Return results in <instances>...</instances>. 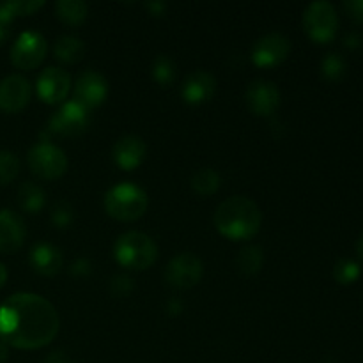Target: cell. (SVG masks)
Instances as JSON below:
<instances>
[{"instance_id":"cell-1","label":"cell","mask_w":363,"mask_h":363,"mask_svg":"<svg viewBox=\"0 0 363 363\" xmlns=\"http://www.w3.org/2000/svg\"><path fill=\"white\" fill-rule=\"evenodd\" d=\"M59 315L45 298L16 293L0 305V340L16 350H39L59 333Z\"/></svg>"},{"instance_id":"cell-2","label":"cell","mask_w":363,"mask_h":363,"mask_svg":"<svg viewBox=\"0 0 363 363\" xmlns=\"http://www.w3.org/2000/svg\"><path fill=\"white\" fill-rule=\"evenodd\" d=\"M262 223L261 209L252 199L238 195L223 201L215 211V227L233 241L252 240Z\"/></svg>"},{"instance_id":"cell-3","label":"cell","mask_w":363,"mask_h":363,"mask_svg":"<svg viewBox=\"0 0 363 363\" xmlns=\"http://www.w3.org/2000/svg\"><path fill=\"white\" fill-rule=\"evenodd\" d=\"M113 255L123 268L144 272L149 266L155 264L158 257V248L147 234L131 230L117 238L113 245Z\"/></svg>"},{"instance_id":"cell-4","label":"cell","mask_w":363,"mask_h":363,"mask_svg":"<svg viewBox=\"0 0 363 363\" xmlns=\"http://www.w3.org/2000/svg\"><path fill=\"white\" fill-rule=\"evenodd\" d=\"M147 209V195L133 183H119L105 194V211L119 222H135Z\"/></svg>"},{"instance_id":"cell-5","label":"cell","mask_w":363,"mask_h":363,"mask_svg":"<svg viewBox=\"0 0 363 363\" xmlns=\"http://www.w3.org/2000/svg\"><path fill=\"white\" fill-rule=\"evenodd\" d=\"M303 28L315 43H330L339 30V14L335 7L325 0L312 2L303 13Z\"/></svg>"},{"instance_id":"cell-6","label":"cell","mask_w":363,"mask_h":363,"mask_svg":"<svg viewBox=\"0 0 363 363\" xmlns=\"http://www.w3.org/2000/svg\"><path fill=\"white\" fill-rule=\"evenodd\" d=\"M28 167L32 174L41 179H57L67 169V158L57 145L39 142L28 151Z\"/></svg>"},{"instance_id":"cell-7","label":"cell","mask_w":363,"mask_h":363,"mask_svg":"<svg viewBox=\"0 0 363 363\" xmlns=\"http://www.w3.org/2000/svg\"><path fill=\"white\" fill-rule=\"evenodd\" d=\"M48 45L39 32H21L11 46V62L21 71L35 69L45 60Z\"/></svg>"},{"instance_id":"cell-8","label":"cell","mask_w":363,"mask_h":363,"mask_svg":"<svg viewBox=\"0 0 363 363\" xmlns=\"http://www.w3.org/2000/svg\"><path fill=\"white\" fill-rule=\"evenodd\" d=\"M91 124V113L82 103L67 101L60 106L59 112L53 113L48 121L50 133L60 135V137H78L84 133Z\"/></svg>"},{"instance_id":"cell-9","label":"cell","mask_w":363,"mask_h":363,"mask_svg":"<svg viewBox=\"0 0 363 363\" xmlns=\"http://www.w3.org/2000/svg\"><path fill=\"white\" fill-rule=\"evenodd\" d=\"M204 273L202 261L194 254H179L167 264L165 280L176 289H190L197 286Z\"/></svg>"},{"instance_id":"cell-10","label":"cell","mask_w":363,"mask_h":363,"mask_svg":"<svg viewBox=\"0 0 363 363\" xmlns=\"http://www.w3.org/2000/svg\"><path fill=\"white\" fill-rule=\"evenodd\" d=\"M289 53L291 41L286 35L277 34V32L262 35L252 46V60L259 67L279 66L280 62H284L289 57Z\"/></svg>"},{"instance_id":"cell-11","label":"cell","mask_w":363,"mask_h":363,"mask_svg":"<svg viewBox=\"0 0 363 363\" xmlns=\"http://www.w3.org/2000/svg\"><path fill=\"white\" fill-rule=\"evenodd\" d=\"M245 99L252 113L259 117H268L275 113L280 106V91L273 82L255 80L248 85Z\"/></svg>"},{"instance_id":"cell-12","label":"cell","mask_w":363,"mask_h":363,"mask_svg":"<svg viewBox=\"0 0 363 363\" xmlns=\"http://www.w3.org/2000/svg\"><path fill=\"white\" fill-rule=\"evenodd\" d=\"M30 82L21 74H9L0 82V110L2 112H21L30 101Z\"/></svg>"},{"instance_id":"cell-13","label":"cell","mask_w":363,"mask_h":363,"mask_svg":"<svg viewBox=\"0 0 363 363\" xmlns=\"http://www.w3.org/2000/svg\"><path fill=\"white\" fill-rule=\"evenodd\" d=\"M108 94V82L96 71H85L74 82V101L82 103L85 108H94L105 101Z\"/></svg>"},{"instance_id":"cell-14","label":"cell","mask_w":363,"mask_h":363,"mask_svg":"<svg viewBox=\"0 0 363 363\" xmlns=\"http://www.w3.org/2000/svg\"><path fill=\"white\" fill-rule=\"evenodd\" d=\"M71 87V78L62 67H46L38 77V96L48 105L66 99Z\"/></svg>"},{"instance_id":"cell-15","label":"cell","mask_w":363,"mask_h":363,"mask_svg":"<svg viewBox=\"0 0 363 363\" xmlns=\"http://www.w3.org/2000/svg\"><path fill=\"white\" fill-rule=\"evenodd\" d=\"M27 229L25 222L18 213L11 209L0 211V252L2 254H14L23 245Z\"/></svg>"},{"instance_id":"cell-16","label":"cell","mask_w":363,"mask_h":363,"mask_svg":"<svg viewBox=\"0 0 363 363\" xmlns=\"http://www.w3.org/2000/svg\"><path fill=\"white\" fill-rule=\"evenodd\" d=\"M216 91V80L213 74L206 73V71H195V73L188 74L181 87V96L190 105H202V103L209 101Z\"/></svg>"},{"instance_id":"cell-17","label":"cell","mask_w":363,"mask_h":363,"mask_svg":"<svg viewBox=\"0 0 363 363\" xmlns=\"http://www.w3.org/2000/svg\"><path fill=\"white\" fill-rule=\"evenodd\" d=\"M145 152H147V149H145L144 140L140 137H137V135H126V137H121L116 142L112 155L121 169L133 170L144 162Z\"/></svg>"},{"instance_id":"cell-18","label":"cell","mask_w":363,"mask_h":363,"mask_svg":"<svg viewBox=\"0 0 363 363\" xmlns=\"http://www.w3.org/2000/svg\"><path fill=\"white\" fill-rule=\"evenodd\" d=\"M28 262H30L34 272H38L39 275L53 277L62 269L64 257L62 252L57 247H53V245L39 243L30 250Z\"/></svg>"},{"instance_id":"cell-19","label":"cell","mask_w":363,"mask_h":363,"mask_svg":"<svg viewBox=\"0 0 363 363\" xmlns=\"http://www.w3.org/2000/svg\"><path fill=\"white\" fill-rule=\"evenodd\" d=\"M262 262H264V254H262L261 247H255V245H248L243 250H240V254L236 255V269L240 275L243 277H254L257 275L259 269L262 268Z\"/></svg>"},{"instance_id":"cell-20","label":"cell","mask_w":363,"mask_h":363,"mask_svg":"<svg viewBox=\"0 0 363 363\" xmlns=\"http://www.w3.org/2000/svg\"><path fill=\"white\" fill-rule=\"evenodd\" d=\"M53 53L55 59L64 64H77L82 60L85 53V45L82 39L73 38V35H62L57 39L55 46H53Z\"/></svg>"},{"instance_id":"cell-21","label":"cell","mask_w":363,"mask_h":363,"mask_svg":"<svg viewBox=\"0 0 363 363\" xmlns=\"http://www.w3.org/2000/svg\"><path fill=\"white\" fill-rule=\"evenodd\" d=\"M55 13L62 23L78 27L85 21L89 13V6L82 0H59L55 4Z\"/></svg>"},{"instance_id":"cell-22","label":"cell","mask_w":363,"mask_h":363,"mask_svg":"<svg viewBox=\"0 0 363 363\" xmlns=\"http://www.w3.org/2000/svg\"><path fill=\"white\" fill-rule=\"evenodd\" d=\"M18 204L25 213L38 215L45 206V191L35 183H23L18 188Z\"/></svg>"},{"instance_id":"cell-23","label":"cell","mask_w":363,"mask_h":363,"mask_svg":"<svg viewBox=\"0 0 363 363\" xmlns=\"http://www.w3.org/2000/svg\"><path fill=\"white\" fill-rule=\"evenodd\" d=\"M191 188L199 195H213L220 188V176L213 169H201L191 177Z\"/></svg>"},{"instance_id":"cell-24","label":"cell","mask_w":363,"mask_h":363,"mask_svg":"<svg viewBox=\"0 0 363 363\" xmlns=\"http://www.w3.org/2000/svg\"><path fill=\"white\" fill-rule=\"evenodd\" d=\"M152 78L162 87H169L176 80V64L167 55H158L152 62Z\"/></svg>"},{"instance_id":"cell-25","label":"cell","mask_w":363,"mask_h":363,"mask_svg":"<svg viewBox=\"0 0 363 363\" xmlns=\"http://www.w3.org/2000/svg\"><path fill=\"white\" fill-rule=\"evenodd\" d=\"M362 268L353 259H340L333 268V279L342 286H351L360 279Z\"/></svg>"},{"instance_id":"cell-26","label":"cell","mask_w":363,"mask_h":363,"mask_svg":"<svg viewBox=\"0 0 363 363\" xmlns=\"http://www.w3.org/2000/svg\"><path fill=\"white\" fill-rule=\"evenodd\" d=\"M20 174V158L11 151H0V186L13 183Z\"/></svg>"},{"instance_id":"cell-27","label":"cell","mask_w":363,"mask_h":363,"mask_svg":"<svg viewBox=\"0 0 363 363\" xmlns=\"http://www.w3.org/2000/svg\"><path fill=\"white\" fill-rule=\"evenodd\" d=\"M321 73L330 82L340 80L346 73V60L339 53H328L321 62Z\"/></svg>"},{"instance_id":"cell-28","label":"cell","mask_w":363,"mask_h":363,"mask_svg":"<svg viewBox=\"0 0 363 363\" xmlns=\"http://www.w3.org/2000/svg\"><path fill=\"white\" fill-rule=\"evenodd\" d=\"M50 220H52V223L57 229H69L74 222L73 206L66 201H57L52 208Z\"/></svg>"},{"instance_id":"cell-29","label":"cell","mask_w":363,"mask_h":363,"mask_svg":"<svg viewBox=\"0 0 363 363\" xmlns=\"http://www.w3.org/2000/svg\"><path fill=\"white\" fill-rule=\"evenodd\" d=\"M14 18L16 16H14V13L11 11L9 2H0V45L9 39Z\"/></svg>"},{"instance_id":"cell-30","label":"cell","mask_w":363,"mask_h":363,"mask_svg":"<svg viewBox=\"0 0 363 363\" xmlns=\"http://www.w3.org/2000/svg\"><path fill=\"white\" fill-rule=\"evenodd\" d=\"M133 289V280L126 275H116L110 282V293L116 298H126Z\"/></svg>"},{"instance_id":"cell-31","label":"cell","mask_w":363,"mask_h":363,"mask_svg":"<svg viewBox=\"0 0 363 363\" xmlns=\"http://www.w3.org/2000/svg\"><path fill=\"white\" fill-rule=\"evenodd\" d=\"M45 6V2H30V0H18V2H9L11 11L14 13V16H27L32 14L34 11L41 9Z\"/></svg>"},{"instance_id":"cell-32","label":"cell","mask_w":363,"mask_h":363,"mask_svg":"<svg viewBox=\"0 0 363 363\" xmlns=\"http://www.w3.org/2000/svg\"><path fill=\"white\" fill-rule=\"evenodd\" d=\"M342 9L354 23L363 25V0H346L342 4Z\"/></svg>"},{"instance_id":"cell-33","label":"cell","mask_w":363,"mask_h":363,"mask_svg":"<svg viewBox=\"0 0 363 363\" xmlns=\"http://www.w3.org/2000/svg\"><path fill=\"white\" fill-rule=\"evenodd\" d=\"M71 273L73 275H89L91 273V262H89V259H77L73 262V266H71Z\"/></svg>"},{"instance_id":"cell-34","label":"cell","mask_w":363,"mask_h":363,"mask_svg":"<svg viewBox=\"0 0 363 363\" xmlns=\"http://www.w3.org/2000/svg\"><path fill=\"white\" fill-rule=\"evenodd\" d=\"M45 363H73V360L69 358V354L62 350H55L53 353L48 354Z\"/></svg>"},{"instance_id":"cell-35","label":"cell","mask_w":363,"mask_h":363,"mask_svg":"<svg viewBox=\"0 0 363 363\" xmlns=\"http://www.w3.org/2000/svg\"><path fill=\"white\" fill-rule=\"evenodd\" d=\"M145 6H147V9L151 11L152 14H155V16H162L163 14V11L167 9V4L165 2H149V4H145Z\"/></svg>"},{"instance_id":"cell-36","label":"cell","mask_w":363,"mask_h":363,"mask_svg":"<svg viewBox=\"0 0 363 363\" xmlns=\"http://www.w3.org/2000/svg\"><path fill=\"white\" fill-rule=\"evenodd\" d=\"M167 312H169L170 315H177L179 312H183V303L177 300H170L169 303H167Z\"/></svg>"},{"instance_id":"cell-37","label":"cell","mask_w":363,"mask_h":363,"mask_svg":"<svg viewBox=\"0 0 363 363\" xmlns=\"http://www.w3.org/2000/svg\"><path fill=\"white\" fill-rule=\"evenodd\" d=\"M7 358H9V346L0 340V363H6Z\"/></svg>"},{"instance_id":"cell-38","label":"cell","mask_w":363,"mask_h":363,"mask_svg":"<svg viewBox=\"0 0 363 363\" xmlns=\"http://www.w3.org/2000/svg\"><path fill=\"white\" fill-rule=\"evenodd\" d=\"M6 282H7V269H6V266L0 262V287H4V284Z\"/></svg>"},{"instance_id":"cell-39","label":"cell","mask_w":363,"mask_h":363,"mask_svg":"<svg viewBox=\"0 0 363 363\" xmlns=\"http://www.w3.org/2000/svg\"><path fill=\"white\" fill-rule=\"evenodd\" d=\"M357 255H358V259L363 262V234L358 238V241H357Z\"/></svg>"}]
</instances>
